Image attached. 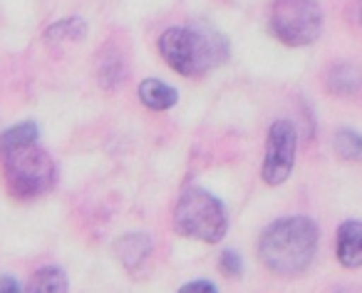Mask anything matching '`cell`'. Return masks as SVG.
I'll list each match as a JSON object with an SVG mask.
<instances>
[{
  "label": "cell",
  "mask_w": 362,
  "mask_h": 293,
  "mask_svg": "<svg viewBox=\"0 0 362 293\" xmlns=\"http://www.w3.org/2000/svg\"><path fill=\"white\" fill-rule=\"evenodd\" d=\"M139 100L144 102L149 110L161 112V110H171V107L179 102V92L171 85H166V82L151 77V80H144L139 85Z\"/></svg>",
  "instance_id": "9"
},
{
  "label": "cell",
  "mask_w": 362,
  "mask_h": 293,
  "mask_svg": "<svg viewBox=\"0 0 362 293\" xmlns=\"http://www.w3.org/2000/svg\"><path fill=\"white\" fill-rule=\"evenodd\" d=\"M317 224L305 217L278 219L263 231L258 256L276 276L291 278L308 271L317 251Z\"/></svg>",
  "instance_id": "1"
},
{
  "label": "cell",
  "mask_w": 362,
  "mask_h": 293,
  "mask_svg": "<svg viewBox=\"0 0 362 293\" xmlns=\"http://www.w3.org/2000/svg\"><path fill=\"white\" fill-rule=\"evenodd\" d=\"M296 127L291 122H273L271 132H268V152L263 159L261 177L268 187H281L293 172V164H296Z\"/></svg>",
  "instance_id": "6"
},
{
  "label": "cell",
  "mask_w": 362,
  "mask_h": 293,
  "mask_svg": "<svg viewBox=\"0 0 362 293\" xmlns=\"http://www.w3.org/2000/svg\"><path fill=\"white\" fill-rule=\"evenodd\" d=\"M159 52L174 72L184 77H199L226 60L228 45L214 30L176 25L161 33Z\"/></svg>",
  "instance_id": "2"
},
{
  "label": "cell",
  "mask_w": 362,
  "mask_h": 293,
  "mask_svg": "<svg viewBox=\"0 0 362 293\" xmlns=\"http://www.w3.org/2000/svg\"><path fill=\"white\" fill-rule=\"evenodd\" d=\"M362 87V72L352 65H337L330 72V90L337 95H352Z\"/></svg>",
  "instance_id": "11"
},
{
  "label": "cell",
  "mask_w": 362,
  "mask_h": 293,
  "mask_svg": "<svg viewBox=\"0 0 362 293\" xmlns=\"http://www.w3.org/2000/svg\"><path fill=\"white\" fill-rule=\"evenodd\" d=\"M271 30L288 47H305L322 33V11L315 0H276Z\"/></svg>",
  "instance_id": "5"
},
{
  "label": "cell",
  "mask_w": 362,
  "mask_h": 293,
  "mask_svg": "<svg viewBox=\"0 0 362 293\" xmlns=\"http://www.w3.org/2000/svg\"><path fill=\"white\" fill-rule=\"evenodd\" d=\"M124 70H122V60L117 55H107L105 62H100V80L105 87H115L122 80Z\"/></svg>",
  "instance_id": "15"
},
{
  "label": "cell",
  "mask_w": 362,
  "mask_h": 293,
  "mask_svg": "<svg viewBox=\"0 0 362 293\" xmlns=\"http://www.w3.org/2000/svg\"><path fill=\"white\" fill-rule=\"evenodd\" d=\"M174 229L187 239L216 243L228 231L226 209L211 192L202 187H189L176 204Z\"/></svg>",
  "instance_id": "3"
},
{
  "label": "cell",
  "mask_w": 362,
  "mask_h": 293,
  "mask_svg": "<svg viewBox=\"0 0 362 293\" xmlns=\"http://www.w3.org/2000/svg\"><path fill=\"white\" fill-rule=\"evenodd\" d=\"M6 179L11 184V192L21 199H33L45 194L57 182V167L50 154L37 146V142L23 146H13L0 152Z\"/></svg>",
  "instance_id": "4"
},
{
  "label": "cell",
  "mask_w": 362,
  "mask_h": 293,
  "mask_svg": "<svg viewBox=\"0 0 362 293\" xmlns=\"http://www.w3.org/2000/svg\"><path fill=\"white\" fill-rule=\"evenodd\" d=\"M0 291L18 293V291H21V283H18L16 278H3V281H0Z\"/></svg>",
  "instance_id": "18"
},
{
  "label": "cell",
  "mask_w": 362,
  "mask_h": 293,
  "mask_svg": "<svg viewBox=\"0 0 362 293\" xmlns=\"http://www.w3.org/2000/svg\"><path fill=\"white\" fill-rule=\"evenodd\" d=\"M151 253V239L144 234H127L115 241V256L124 268H139Z\"/></svg>",
  "instance_id": "8"
},
{
  "label": "cell",
  "mask_w": 362,
  "mask_h": 293,
  "mask_svg": "<svg viewBox=\"0 0 362 293\" xmlns=\"http://www.w3.org/2000/svg\"><path fill=\"white\" fill-rule=\"evenodd\" d=\"M85 33H87L85 21H80V18H67V21H60L47 28L45 38L50 42H65V40H80V38H85Z\"/></svg>",
  "instance_id": "13"
},
{
  "label": "cell",
  "mask_w": 362,
  "mask_h": 293,
  "mask_svg": "<svg viewBox=\"0 0 362 293\" xmlns=\"http://www.w3.org/2000/svg\"><path fill=\"white\" fill-rule=\"evenodd\" d=\"M337 261L345 268L362 266V222H345L337 229Z\"/></svg>",
  "instance_id": "7"
},
{
  "label": "cell",
  "mask_w": 362,
  "mask_h": 293,
  "mask_svg": "<svg viewBox=\"0 0 362 293\" xmlns=\"http://www.w3.org/2000/svg\"><path fill=\"white\" fill-rule=\"evenodd\" d=\"M335 152L340 154L342 159H360L362 157V137L352 130H340L335 134Z\"/></svg>",
  "instance_id": "14"
},
{
  "label": "cell",
  "mask_w": 362,
  "mask_h": 293,
  "mask_svg": "<svg viewBox=\"0 0 362 293\" xmlns=\"http://www.w3.org/2000/svg\"><path fill=\"white\" fill-rule=\"evenodd\" d=\"M30 293H65L70 291V281H67L65 271L60 266H42L35 276L28 283Z\"/></svg>",
  "instance_id": "10"
},
{
  "label": "cell",
  "mask_w": 362,
  "mask_h": 293,
  "mask_svg": "<svg viewBox=\"0 0 362 293\" xmlns=\"http://www.w3.org/2000/svg\"><path fill=\"white\" fill-rule=\"evenodd\" d=\"M40 139V132H37L35 122H21V125L11 127L0 134V152H6V149H13V146H23V144H30V142Z\"/></svg>",
  "instance_id": "12"
},
{
  "label": "cell",
  "mask_w": 362,
  "mask_h": 293,
  "mask_svg": "<svg viewBox=\"0 0 362 293\" xmlns=\"http://www.w3.org/2000/svg\"><path fill=\"white\" fill-rule=\"evenodd\" d=\"M216 293V286L211 281H194L187 283V286H181V293Z\"/></svg>",
  "instance_id": "17"
},
{
  "label": "cell",
  "mask_w": 362,
  "mask_h": 293,
  "mask_svg": "<svg viewBox=\"0 0 362 293\" xmlns=\"http://www.w3.org/2000/svg\"><path fill=\"white\" fill-rule=\"evenodd\" d=\"M221 271L226 273V276L231 278H238L243 271V261L241 256H238L236 251H231V248H226V251L221 253Z\"/></svg>",
  "instance_id": "16"
}]
</instances>
